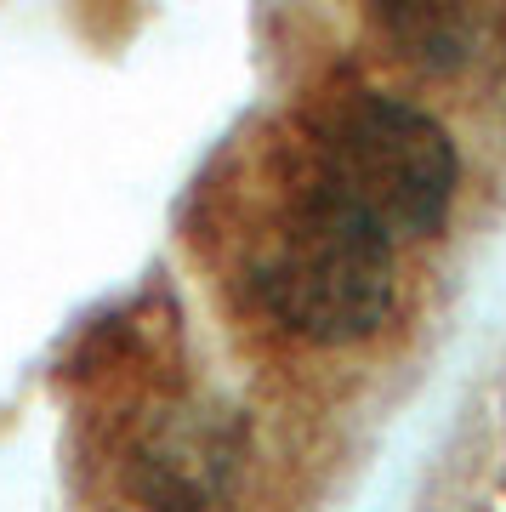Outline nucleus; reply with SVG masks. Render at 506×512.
I'll list each match as a JSON object with an SVG mask.
<instances>
[{"mask_svg": "<svg viewBox=\"0 0 506 512\" xmlns=\"http://www.w3.org/2000/svg\"><path fill=\"white\" fill-rule=\"evenodd\" d=\"M313 188L393 239H433L455 200V143L433 114L353 92L325 114Z\"/></svg>", "mask_w": 506, "mask_h": 512, "instance_id": "obj_1", "label": "nucleus"}, {"mask_svg": "<svg viewBox=\"0 0 506 512\" xmlns=\"http://www.w3.org/2000/svg\"><path fill=\"white\" fill-rule=\"evenodd\" d=\"M256 296L308 342H364L393 313V239L308 183L256 256Z\"/></svg>", "mask_w": 506, "mask_h": 512, "instance_id": "obj_2", "label": "nucleus"}, {"mask_svg": "<svg viewBox=\"0 0 506 512\" xmlns=\"http://www.w3.org/2000/svg\"><path fill=\"white\" fill-rule=\"evenodd\" d=\"M381 35L421 69H455L478 57L495 0H370Z\"/></svg>", "mask_w": 506, "mask_h": 512, "instance_id": "obj_3", "label": "nucleus"}]
</instances>
